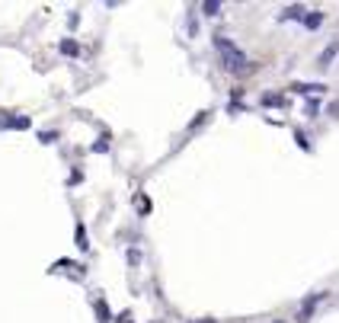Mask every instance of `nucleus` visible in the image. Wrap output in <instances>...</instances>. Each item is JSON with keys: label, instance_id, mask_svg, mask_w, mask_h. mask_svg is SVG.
I'll return each mask as SVG.
<instances>
[{"label": "nucleus", "instance_id": "f257e3e1", "mask_svg": "<svg viewBox=\"0 0 339 323\" xmlns=\"http://www.w3.org/2000/svg\"><path fill=\"white\" fill-rule=\"evenodd\" d=\"M214 48H218V55H221V64H224V71H231V74H240V71H247L250 67V58L243 55V51L234 45L231 39H224L218 36L214 39Z\"/></svg>", "mask_w": 339, "mask_h": 323}, {"label": "nucleus", "instance_id": "423d86ee", "mask_svg": "<svg viewBox=\"0 0 339 323\" xmlns=\"http://www.w3.org/2000/svg\"><path fill=\"white\" fill-rule=\"evenodd\" d=\"M333 55H336V42H333V45H329V48L323 51V55H320V64H326V61L333 58Z\"/></svg>", "mask_w": 339, "mask_h": 323}, {"label": "nucleus", "instance_id": "7ed1b4c3", "mask_svg": "<svg viewBox=\"0 0 339 323\" xmlns=\"http://www.w3.org/2000/svg\"><path fill=\"white\" fill-rule=\"evenodd\" d=\"M320 20H323V16H320V13H310V16H307V20H304V23H307V29H317V26H320Z\"/></svg>", "mask_w": 339, "mask_h": 323}, {"label": "nucleus", "instance_id": "0eeeda50", "mask_svg": "<svg viewBox=\"0 0 339 323\" xmlns=\"http://www.w3.org/2000/svg\"><path fill=\"white\" fill-rule=\"evenodd\" d=\"M205 323H211V320H205Z\"/></svg>", "mask_w": 339, "mask_h": 323}, {"label": "nucleus", "instance_id": "20e7f679", "mask_svg": "<svg viewBox=\"0 0 339 323\" xmlns=\"http://www.w3.org/2000/svg\"><path fill=\"white\" fill-rule=\"evenodd\" d=\"M218 10H221V4H218V0H208V4H205V13H208V16H214Z\"/></svg>", "mask_w": 339, "mask_h": 323}, {"label": "nucleus", "instance_id": "f03ea898", "mask_svg": "<svg viewBox=\"0 0 339 323\" xmlns=\"http://www.w3.org/2000/svg\"><path fill=\"white\" fill-rule=\"evenodd\" d=\"M301 7H288V10H285V20H301Z\"/></svg>", "mask_w": 339, "mask_h": 323}, {"label": "nucleus", "instance_id": "39448f33", "mask_svg": "<svg viewBox=\"0 0 339 323\" xmlns=\"http://www.w3.org/2000/svg\"><path fill=\"white\" fill-rule=\"evenodd\" d=\"M61 51L64 55H77V42H61Z\"/></svg>", "mask_w": 339, "mask_h": 323}]
</instances>
